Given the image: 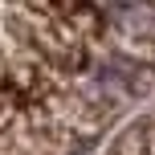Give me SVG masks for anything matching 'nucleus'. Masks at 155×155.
Wrapping results in <instances>:
<instances>
[{"instance_id":"f257e3e1","label":"nucleus","mask_w":155,"mask_h":155,"mask_svg":"<svg viewBox=\"0 0 155 155\" xmlns=\"http://www.w3.org/2000/svg\"><path fill=\"white\" fill-rule=\"evenodd\" d=\"M155 98V4H0V155H94Z\"/></svg>"},{"instance_id":"f03ea898","label":"nucleus","mask_w":155,"mask_h":155,"mask_svg":"<svg viewBox=\"0 0 155 155\" xmlns=\"http://www.w3.org/2000/svg\"><path fill=\"white\" fill-rule=\"evenodd\" d=\"M106 155H155V98L106 143Z\"/></svg>"}]
</instances>
